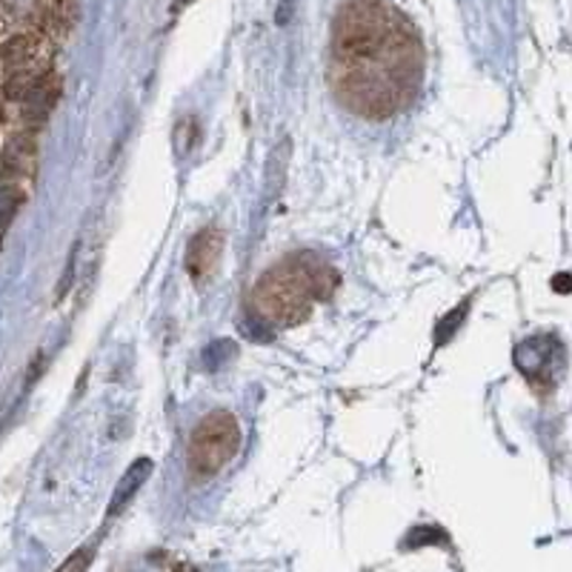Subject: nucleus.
Masks as SVG:
<instances>
[{"label": "nucleus", "mask_w": 572, "mask_h": 572, "mask_svg": "<svg viewBox=\"0 0 572 572\" xmlns=\"http://www.w3.org/2000/svg\"><path fill=\"white\" fill-rule=\"evenodd\" d=\"M421 81V46L384 0H347L332 26V90L355 115L384 120L407 109Z\"/></svg>", "instance_id": "1"}, {"label": "nucleus", "mask_w": 572, "mask_h": 572, "mask_svg": "<svg viewBox=\"0 0 572 572\" xmlns=\"http://www.w3.org/2000/svg\"><path fill=\"white\" fill-rule=\"evenodd\" d=\"M335 287V272L315 255H292L260 276L249 306L272 327H292L304 320L315 301L327 297Z\"/></svg>", "instance_id": "2"}, {"label": "nucleus", "mask_w": 572, "mask_h": 572, "mask_svg": "<svg viewBox=\"0 0 572 572\" xmlns=\"http://www.w3.org/2000/svg\"><path fill=\"white\" fill-rule=\"evenodd\" d=\"M241 446V427L238 418L230 409H215L198 421L192 439H189V453L186 464L198 481L218 476L226 464L235 458Z\"/></svg>", "instance_id": "3"}, {"label": "nucleus", "mask_w": 572, "mask_h": 572, "mask_svg": "<svg viewBox=\"0 0 572 572\" xmlns=\"http://www.w3.org/2000/svg\"><path fill=\"white\" fill-rule=\"evenodd\" d=\"M223 255V232L215 226H207L189 241V249H186V272L195 278V281H209V278L218 272V264H221Z\"/></svg>", "instance_id": "4"}, {"label": "nucleus", "mask_w": 572, "mask_h": 572, "mask_svg": "<svg viewBox=\"0 0 572 572\" xmlns=\"http://www.w3.org/2000/svg\"><path fill=\"white\" fill-rule=\"evenodd\" d=\"M149 469H152V464H149L147 458H141V462H135L132 467H129V472L124 476V481H120L118 492H115V499H112L109 515L120 513V510L127 506V501L132 499L135 492H138V487H141V483L149 478Z\"/></svg>", "instance_id": "5"}, {"label": "nucleus", "mask_w": 572, "mask_h": 572, "mask_svg": "<svg viewBox=\"0 0 572 572\" xmlns=\"http://www.w3.org/2000/svg\"><path fill=\"white\" fill-rule=\"evenodd\" d=\"M46 12H49V21L60 23V30H67L74 15V0H46Z\"/></svg>", "instance_id": "6"}, {"label": "nucleus", "mask_w": 572, "mask_h": 572, "mask_svg": "<svg viewBox=\"0 0 572 572\" xmlns=\"http://www.w3.org/2000/svg\"><path fill=\"white\" fill-rule=\"evenodd\" d=\"M92 556H95V552H92L90 547H83V550L74 552V556L69 558V561H63V567H60L58 572H86V567H90Z\"/></svg>", "instance_id": "7"}, {"label": "nucleus", "mask_w": 572, "mask_h": 572, "mask_svg": "<svg viewBox=\"0 0 572 572\" xmlns=\"http://www.w3.org/2000/svg\"><path fill=\"white\" fill-rule=\"evenodd\" d=\"M567 283H570V281H567V276H558L556 278V287H558V292H561V295H564V292H567Z\"/></svg>", "instance_id": "8"}]
</instances>
